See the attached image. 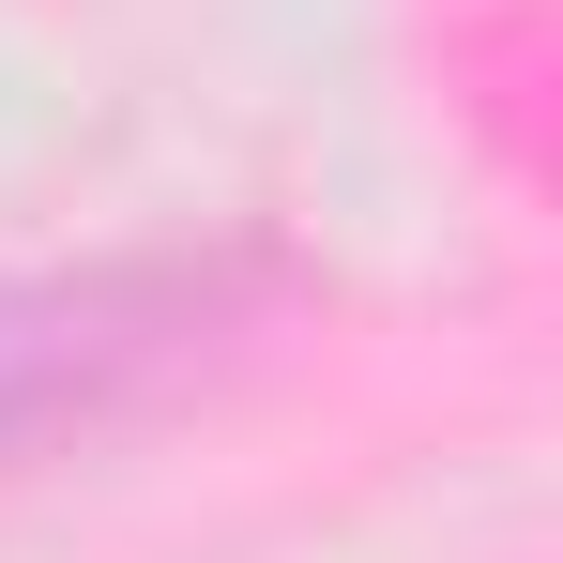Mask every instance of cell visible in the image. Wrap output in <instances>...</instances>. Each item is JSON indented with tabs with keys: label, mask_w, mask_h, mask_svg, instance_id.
Listing matches in <instances>:
<instances>
[{
	"label": "cell",
	"mask_w": 563,
	"mask_h": 563,
	"mask_svg": "<svg viewBox=\"0 0 563 563\" xmlns=\"http://www.w3.org/2000/svg\"><path fill=\"white\" fill-rule=\"evenodd\" d=\"M289 305H305V260L260 244V229L15 275L0 289V472H46L77 442L153 427L168 396H198L213 366H244Z\"/></svg>",
	"instance_id": "6da1fadb"
}]
</instances>
